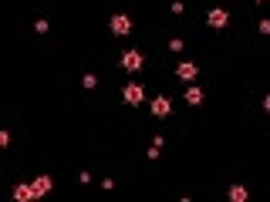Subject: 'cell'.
Wrapping results in <instances>:
<instances>
[{
    "mask_svg": "<svg viewBox=\"0 0 270 202\" xmlns=\"http://www.w3.org/2000/svg\"><path fill=\"white\" fill-rule=\"evenodd\" d=\"M142 64H146V61H142V54H139V51H125V54H122V68H125L129 74L142 71Z\"/></svg>",
    "mask_w": 270,
    "mask_h": 202,
    "instance_id": "obj_1",
    "label": "cell"
},
{
    "mask_svg": "<svg viewBox=\"0 0 270 202\" xmlns=\"http://www.w3.org/2000/svg\"><path fill=\"white\" fill-rule=\"evenodd\" d=\"M206 24H210V27H216V31H220V27H226V24H230V14H226V10H223V7H213V10H210V14H206Z\"/></svg>",
    "mask_w": 270,
    "mask_h": 202,
    "instance_id": "obj_2",
    "label": "cell"
},
{
    "mask_svg": "<svg viewBox=\"0 0 270 202\" xmlns=\"http://www.w3.org/2000/svg\"><path fill=\"white\" fill-rule=\"evenodd\" d=\"M142 98H146L142 84H125V91H122V101H125V105H139Z\"/></svg>",
    "mask_w": 270,
    "mask_h": 202,
    "instance_id": "obj_3",
    "label": "cell"
},
{
    "mask_svg": "<svg viewBox=\"0 0 270 202\" xmlns=\"http://www.w3.org/2000/svg\"><path fill=\"white\" fill-rule=\"evenodd\" d=\"M129 31H132V20L125 14H115L112 17V34H115V37H125Z\"/></svg>",
    "mask_w": 270,
    "mask_h": 202,
    "instance_id": "obj_4",
    "label": "cell"
},
{
    "mask_svg": "<svg viewBox=\"0 0 270 202\" xmlns=\"http://www.w3.org/2000/svg\"><path fill=\"white\" fill-rule=\"evenodd\" d=\"M31 189H34V195L41 199V195H48L51 189H54V182H51L48 175H37V178H34V182H31Z\"/></svg>",
    "mask_w": 270,
    "mask_h": 202,
    "instance_id": "obj_5",
    "label": "cell"
},
{
    "mask_svg": "<svg viewBox=\"0 0 270 202\" xmlns=\"http://www.w3.org/2000/svg\"><path fill=\"white\" fill-rule=\"evenodd\" d=\"M169 111H172V101H169L165 95H159L156 101H152V115H156V118H165Z\"/></svg>",
    "mask_w": 270,
    "mask_h": 202,
    "instance_id": "obj_6",
    "label": "cell"
},
{
    "mask_svg": "<svg viewBox=\"0 0 270 202\" xmlns=\"http://www.w3.org/2000/svg\"><path fill=\"white\" fill-rule=\"evenodd\" d=\"M176 74H179L182 81H193V78L199 74V68L193 64V61H179V68H176Z\"/></svg>",
    "mask_w": 270,
    "mask_h": 202,
    "instance_id": "obj_7",
    "label": "cell"
},
{
    "mask_svg": "<svg viewBox=\"0 0 270 202\" xmlns=\"http://www.w3.org/2000/svg\"><path fill=\"white\" fill-rule=\"evenodd\" d=\"M14 199H17V202H34L37 195H34V189L24 182V186H14Z\"/></svg>",
    "mask_w": 270,
    "mask_h": 202,
    "instance_id": "obj_8",
    "label": "cell"
},
{
    "mask_svg": "<svg viewBox=\"0 0 270 202\" xmlns=\"http://www.w3.org/2000/svg\"><path fill=\"white\" fill-rule=\"evenodd\" d=\"M203 101H206L203 88H186V105H203Z\"/></svg>",
    "mask_w": 270,
    "mask_h": 202,
    "instance_id": "obj_9",
    "label": "cell"
},
{
    "mask_svg": "<svg viewBox=\"0 0 270 202\" xmlns=\"http://www.w3.org/2000/svg\"><path fill=\"white\" fill-rule=\"evenodd\" d=\"M226 199H230V202H246V199H250V195H246V189H243V186H230Z\"/></svg>",
    "mask_w": 270,
    "mask_h": 202,
    "instance_id": "obj_10",
    "label": "cell"
},
{
    "mask_svg": "<svg viewBox=\"0 0 270 202\" xmlns=\"http://www.w3.org/2000/svg\"><path fill=\"white\" fill-rule=\"evenodd\" d=\"M7 145H10V135H7L4 128H0V148H7Z\"/></svg>",
    "mask_w": 270,
    "mask_h": 202,
    "instance_id": "obj_11",
    "label": "cell"
},
{
    "mask_svg": "<svg viewBox=\"0 0 270 202\" xmlns=\"http://www.w3.org/2000/svg\"><path fill=\"white\" fill-rule=\"evenodd\" d=\"M260 34H270V20H260Z\"/></svg>",
    "mask_w": 270,
    "mask_h": 202,
    "instance_id": "obj_12",
    "label": "cell"
},
{
    "mask_svg": "<svg viewBox=\"0 0 270 202\" xmlns=\"http://www.w3.org/2000/svg\"><path fill=\"white\" fill-rule=\"evenodd\" d=\"M263 108H267V111H270V95H267V98H263Z\"/></svg>",
    "mask_w": 270,
    "mask_h": 202,
    "instance_id": "obj_13",
    "label": "cell"
},
{
    "mask_svg": "<svg viewBox=\"0 0 270 202\" xmlns=\"http://www.w3.org/2000/svg\"><path fill=\"white\" fill-rule=\"evenodd\" d=\"M257 4H263V0H257Z\"/></svg>",
    "mask_w": 270,
    "mask_h": 202,
    "instance_id": "obj_14",
    "label": "cell"
}]
</instances>
